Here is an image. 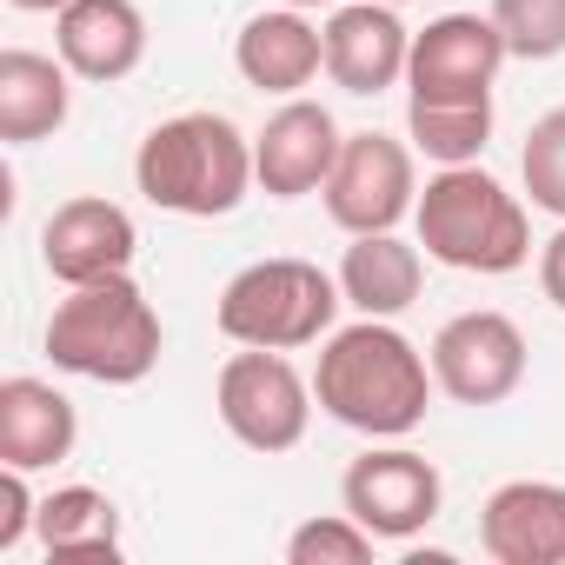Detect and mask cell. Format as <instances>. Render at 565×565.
Masks as SVG:
<instances>
[{"label":"cell","mask_w":565,"mask_h":565,"mask_svg":"<svg viewBox=\"0 0 565 565\" xmlns=\"http://www.w3.org/2000/svg\"><path fill=\"white\" fill-rule=\"evenodd\" d=\"M479 552L492 565H565V486L505 479L479 505Z\"/></svg>","instance_id":"14"},{"label":"cell","mask_w":565,"mask_h":565,"mask_svg":"<svg viewBox=\"0 0 565 565\" xmlns=\"http://www.w3.org/2000/svg\"><path fill=\"white\" fill-rule=\"evenodd\" d=\"M34 539L47 558H114L120 552V505L100 486H54L41 499Z\"/></svg>","instance_id":"20"},{"label":"cell","mask_w":565,"mask_h":565,"mask_svg":"<svg viewBox=\"0 0 565 565\" xmlns=\"http://www.w3.org/2000/svg\"><path fill=\"white\" fill-rule=\"evenodd\" d=\"M134 186L147 206L180 220H226L259 180H253V134H239L213 107H186L160 120L134 153Z\"/></svg>","instance_id":"2"},{"label":"cell","mask_w":565,"mask_h":565,"mask_svg":"<svg viewBox=\"0 0 565 565\" xmlns=\"http://www.w3.org/2000/svg\"><path fill=\"white\" fill-rule=\"evenodd\" d=\"M320 200L347 239L353 233H399V220H413V206H419V147L373 134V127L347 134Z\"/></svg>","instance_id":"7"},{"label":"cell","mask_w":565,"mask_h":565,"mask_svg":"<svg viewBox=\"0 0 565 565\" xmlns=\"http://www.w3.org/2000/svg\"><path fill=\"white\" fill-rule=\"evenodd\" d=\"M41 347H47L54 373L94 380V386H140L167 353V327H160L153 300L140 294V279L114 273V279L67 287V300H54Z\"/></svg>","instance_id":"3"},{"label":"cell","mask_w":565,"mask_h":565,"mask_svg":"<svg viewBox=\"0 0 565 565\" xmlns=\"http://www.w3.org/2000/svg\"><path fill=\"white\" fill-rule=\"evenodd\" d=\"M340 505H347L380 545H406V539H419V532L439 519L446 479H439V466H433L426 452H413V446H399V439H373V446L347 466Z\"/></svg>","instance_id":"8"},{"label":"cell","mask_w":565,"mask_h":565,"mask_svg":"<svg viewBox=\"0 0 565 565\" xmlns=\"http://www.w3.org/2000/svg\"><path fill=\"white\" fill-rule=\"evenodd\" d=\"M413 28L386 0H340L327 8V81L353 100H373L386 87H406Z\"/></svg>","instance_id":"12"},{"label":"cell","mask_w":565,"mask_h":565,"mask_svg":"<svg viewBox=\"0 0 565 565\" xmlns=\"http://www.w3.org/2000/svg\"><path fill=\"white\" fill-rule=\"evenodd\" d=\"M426 287V259L419 239L399 233H353V246L340 253V294L353 313L366 320H399Z\"/></svg>","instance_id":"19"},{"label":"cell","mask_w":565,"mask_h":565,"mask_svg":"<svg viewBox=\"0 0 565 565\" xmlns=\"http://www.w3.org/2000/svg\"><path fill=\"white\" fill-rule=\"evenodd\" d=\"M54 54L74 67V81L114 87L147 61V14L140 0H67L54 14Z\"/></svg>","instance_id":"16"},{"label":"cell","mask_w":565,"mask_h":565,"mask_svg":"<svg viewBox=\"0 0 565 565\" xmlns=\"http://www.w3.org/2000/svg\"><path fill=\"white\" fill-rule=\"evenodd\" d=\"M233 67L253 94H279L294 100L300 87H313L327 74V28L307 21V8H266L233 34Z\"/></svg>","instance_id":"15"},{"label":"cell","mask_w":565,"mask_h":565,"mask_svg":"<svg viewBox=\"0 0 565 565\" xmlns=\"http://www.w3.org/2000/svg\"><path fill=\"white\" fill-rule=\"evenodd\" d=\"M439 380L433 360L393 327V320H353L333 327L320 340V366H313V399L327 419H340L360 439H406L426 426Z\"/></svg>","instance_id":"1"},{"label":"cell","mask_w":565,"mask_h":565,"mask_svg":"<svg viewBox=\"0 0 565 565\" xmlns=\"http://www.w3.org/2000/svg\"><path fill=\"white\" fill-rule=\"evenodd\" d=\"M413 233H419L426 259H439L452 273H479V279H505L532 259L525 200L505 193V180H492L479 160L472 167H439L419 186Z\"/></svg>","instance_id":"4"},{"label":"cell","mask_w":565,"mask_h":565,"mask_svg":"<svg viewBox=\"0 0 565 565\" xmlns=\"http://www.w3.org/2000/svg\"><path fill=\"white\" fill-rule=\"evenodd\" d=\"M0 552H14L28 532H34V519H41V499H34V486H28V472H14V466H0Z\"/></svg>","instance_id":"25"},{"label":"cell","mask_w":565,"mask_h":565,"mask_svg":"<svg viewBox=\"0 0 565 565\" xmlns=\"http://www.w3.org/2000/svg\"><path fill=\"white\" fill-rule=\"evenodd\" d=\"M426 360H433V380H439V393H446L452 406H505V399L525 386V366H532L519 320L499 313V307L452 313V320L433 333Z\"/></svg>","instance_id":"9"},{"label":"cell","mask_w":565,"mask_h":565,"mask_svg":"<svg viewBox=\"0 0 565 565\" xmlns=\"http://www.w3.org/2000/svg\"><path fill=\"white\" fill-rule=\"evenodd\" d=\"M67 114H74V67L61 54H34V47L0 54V140L8 147L54 140Z\"/></svg>","instance_id":"18"},{"label":"cell","mask_w":565,"mask_h":565,"mask_svg":"<svg viewBox=\"0 0 565 565\" xmlns=\"http://www.w3.org/2000/svg\"><path fill=\"white\" fill-rule=\"evenodd\" d=\"M373 545L380 539L340 505V512H320V519H307V525L287 532V565H366Z\"/></svg>","instance_id":"23"},{"label":"cell","mask_w":565,"mask_h":565,"mask_svg":"<svg viewBox=\"0 0 565 565\" xmlns=\"http://www.w3.org/2000/svg\"><path fill=\"white\" fill-rule=\"evenodd\" d=\"M505 34L492 14H439L413 34V61H406V100H466V94H492L499 67H505Z\"/></svg>","instance_id":"10"},{"label":"cell","mask_w":565,"mask_h":565,"mask_svg":"<svg viewBox=\"0 0 565 565\" xmlns=\"http://www.w3.org/2000/svg\"><path fill=\"white\" fill-rule=\"evenodd\" d=\"M8 8H21V14H61L67 0H8Z\"/></svg>","instance_id":"27"},{"label":"cell","mask_w":565,"mask_h":565,"mask_svg":"<svg viewBox=\"0 0 565 565\" xmlns=\"http://www.w3.org/2000/svg\"><path fill=\"white\" fill-rule=\"evenodd\" d=\"M81 446V413L61 386L14 373L0 380V466L14 472H47L61 459H74Z\"/></svg>","instance_id":"17"},{"label":"cell","mask_w":565,"mask_h":565,"mask_svg":"<svg viewBox=\"0 0 565 565\" xmlns=\"http://www.w3.org/2000/svg\"><path fill=\"white\" fill-rule=\"evenodd\" d=\"M486 14L499 21L512 61H558L565 54V0H492Z\"/></svg>","instance_id":"24"},{"label":"cell","mask_w":565,"mask_h":565,"mask_svg":"<svg viewBox=\"0 0 565 565\" xmlns=\"http://www.w3.org/2000/svg\"><path fill=\"white\" fill-rule=\"evenodd\" d=\"M213 406H220V426L246 446V452H294L313 426V380L273 347H239L220 380H213Z\"/></svg>","instance_id":"6"},{"label":"cell","mask_w":565,"mask_h":565,"mask_svg":"<svg viewBox=\"0 0 565 565\" xmlns=\"http://www.w3.org/2000/svg\"><path fill=\"white\" fill-rule=\"evenodd\" d=\"M140 253V226L120 200L100 193H74L47 213L41 226V266L61 279V287H87V279H114L127 273Z\"/></svg>","instance_id":"13"},{"label":"cell","mask_w":565,"mask_h":565,"mask_svg":"<svg viewBox=\"0 0 565 565\" xmlns=\"http://www.w3.org/2000/svg\"><path fill=\"white\" fill-rule=\"evenodd\" d=\"M340 147H347L340 120L320 100L294 94V100H279L266 114V127L253 134V180H259L266 200H307V193L327 186Z\"/></svg>","instance_id":"11"},{"label":"cell","mask_w":565,"mask_h":565,"mask_svg":"<svg viewBox=\"0 0 565 565\" xmlns=\"http://www.w3.org/2000/svg\"><path fill=\"white\" fill-rule=\"evenodd\" d=\"M539 294L565 313V220H558V233L539 246Z\"/></svg>","instance_id":"26"},{"label":"cell","mask_w":565,"mask_h":565,"mask_svg":"<svg viewBox=\"0 0 565 565\" xmlns=\"http://www.w3.org/2000/svg\"><path fill=\"white\" fill-rule=\"evenodd\" d=\"M406 140L433 167H472L492 140V94L466 100H406Z\"/></svg>","instance_id":"21"},{"label":"cell","mask_w":565,"mask_h":565,"mask_svg":"<svg viewBox=\"0 0 565 565\" xmlns=\"http://www.w3.org/2000/svg\"><path fill=\"white\" fill-rule=\"evenodd\" d=\"M386 8H413V0H386Z\"/></svg>","instance_id":"29"},{"label":"cell","mask_w":565,"mask_h":565,"mask_svg":"<svg viewBox=\"0 0 565 565\" xmlns=\"http://www.w3.org/2000/svg\"><path fill=\"white\" fill-rule=\"evenodd\" d=\"M287 8H307L313 14V8H340V0H287Z\"/></svg>","instance_id":"28"},{"label":"cell","mask_w":565,"mask_h":565,"mask_svg":"<svg viewBox=\"0 0 565 565\" xmlns=\"http://www.w3.org/2000/svg\"><path fill=\"white\" fill-rule=\"evenodd\" d=\"M519 180H525V200L552 220H565V107L539 114L525 147H519Z\"/></svg>","instance_id":"22"},{"label":"cell","mask_w":565,"mask_h":565,"mask_svg":"<svg viewBox=\"0 0 565 565\" xmlns=\"http://www.w3.org/2000/svg\"><path fill=\"white\" fill-rule=\"evenodd\" d=\"M340 307H347L340 273H327L320 259H300V253H273V259H253L226 279L213 320L233 347L300 353V347H320L333 333Z\"/></svg>","instance_id":"5"}]
</instances>
